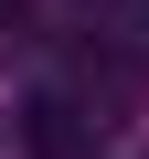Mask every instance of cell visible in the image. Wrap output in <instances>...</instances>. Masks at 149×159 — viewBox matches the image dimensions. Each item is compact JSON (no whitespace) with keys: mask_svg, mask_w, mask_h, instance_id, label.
<instances>
[{"mask_svg":"<svg viewBox=\"0 0 149 159\" xmlns=\"http://www.w3.org/2000/svg\"><path fill=\"white\" fill-rule=\"evenodd\" d=\"M128 11H138V43H149V0H128Z\"/></svg>","mask_w":149,"mask_h":159,"instance_id":"obj_1","label":"cell"},{"mask_svg":"<svg viewBox=\"0 0 149 159\" xmlns=\"http://www.w3.org/2000/svg\"><path fill=\"white\" fill-rule=\"evenodd\" d=\"M107 11H128V0H107Z\"/></svg>","mask_w":149,"mask_h":159,"instance_id":"obj_2","label":"cell"}]
</instances>
